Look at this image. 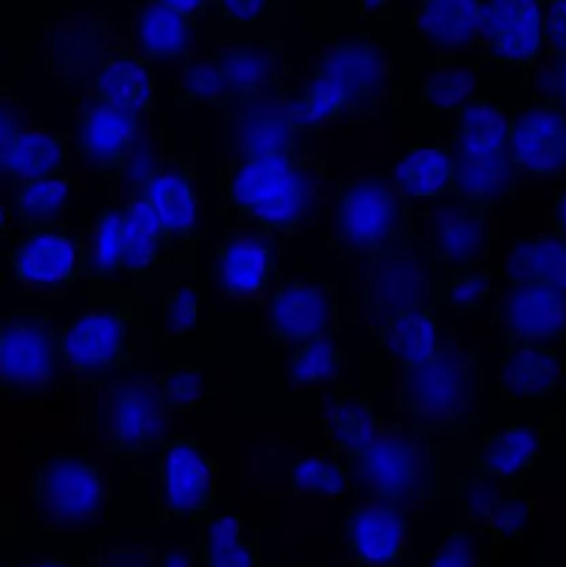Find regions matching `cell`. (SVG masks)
Listing matches in <instances>:
<instances>
[{
	"instance_id": "obj_1",
	"label": "cell",
	"mask_w": 566,
	"mask_h": 567,
	"mask_svg": "<svg viewBox=\"0 0 566 567\" xmlns=\"http://www.w3.org/2000/svg\"><path fill=\"white\" fill-rule=\"evenodd\" d=\"M328 452L351 476L358 499L408 509L428 498L435 480V450L421 433L375 415L368 393L341 385L321 419Z\"/></svg>"
},
{
	"instance_id": "obj_2",
	"label": "cell",
	"mask_w": 566,
	"mask_h": 567,
	"mask_svg": "<svg viewBox=\"0 0 566 567\" xmlns=\"http://www.w3.org/2000/svg\"><path fill=\"white\" fill-rule=\"evenodd\" d=\"M322 179L319 150L231 159L225 196L241 225L295 236L319 215Z\"/></svg>"
},
{
	"instance_id": "obj_3",
	"label": "cell",
	"mask_w": 566,
	"mask_h": 567,
	"mask_svg": "<svg viewBox=\"0 0 566 567\" xmlns=\"http://www.w3.org/2000/svg\"><path fill=\"white\" fill-rule=\"evenodd\" d=\"M459 205L488 212L517 188L521 169L512 158L511 115L487 99H471L454 112L451 142Z\"/></svg>"
},
{
	"instance_id": "obj_4",
	"label": "cell",
	"mask_w": 566,
	"mask_h": 567,
	"mask_svg": "<svg viewBox=\"0 0 566 567\" xmlns=\"http://www.w3.org/2000/svg\"><path fill=\"white\" fill-rule=\"evenodd\" d=\"M481 402V355L447 337L424 362L402 367L398 406L415 432H464L477 419Z\"/></svg>"
},
{
	"instance_id": "obj_5",
	"label": "cell",
	"mask_w": 566,
	"mask_h": 567,
	"mask_svg": "<svg viewBox=\"0 0 566 567\" xmlns=\"http://www.w3.org/2000/svg\"><path fill=\"white\" fill-rule=\"evenodd\" d=\"M282 53L269 40L208 45L179 66L176 93L185 106L229 110L285 89Z\"/></svg>"
},
{
	"instance_id": "obj_6",
	"label": "cell",
	"mask_w": 566,
	"mask_h": 567,
	"mask_svg": "<svg viewBox=\"0 0 566 567\" xmlns=\"http://www.w3.org/2000/svg\"><path fill=\"white\" fill-rule=\"evenodd\" d=\"M385 86L384 45L362 35L329 47L316 62L308 82L291 96L306 118L321 125L329 120L374 112L384 100Z\"/></svg>"
},
{
	"instance_id": "obj_7",
	"label": "cell",
	"mask_w": 566,
	"mask_h": 567,
	"mask_svg": "<svg viewBox=\"0 0 566 567\" xmlns=\"http://www.w3.org/2000/svg\"><path fill=\"white\" fill-rule=\"evenodd\" d=\"M408 208L394 179H341L332 206V243L342 258L371 259L408 238Z\"/></svg>"
},
{
	"instance_id": "obj_8",
	"label": "cell",
	"mask_w": 566,
	"mask_h": 567,
	"mask_svg": "<svg viewBox=\"0 0 566 567\" xmlns=\"http://www.w3.org/2000/svg\"><path fill=\"white\" fill-rule=\"evenodd\" d=\"M60 326L52 313L17 309L0 317V393L39 396L49 392L63 365Z\"/></svg>"
},
{
	"instance_id": "obj_9",
	"label": "cell",
	"mask_w": 566,
	"mask_h": 567,
	"mask_svg": "<svg viewBox=\"0 0 566 567\" xmlns=\"http://www.w3.org/2000/svg\"><path fill=\"white\" fill-rule=\"evenodd\" d=\"M29 499L33 518L42 525L83 526L105 508L106 482L102 466L83 450H60L30 473Z\"/></svg>"
},
{
	"instance_id": "obj_10",
	"label": "cell",
	"mask_w": 566,
	"mask_h": 567,
	"mask_svg": "<svg viewBox=\"0 0 566 567\" xmlns=\"http://www.w3.org/2000/svg\"><path fill=\"white\" fill-rule=\"evenodd\" d=\"M321 125L306 118L281 89L261 99L225 110L223 152L231 159L258 158L278 153L316 150Z\"/></svg>"
},
{
	"instance_id": "obj_11",
	"label": "cell",
	"mask_w": 566,
	"mask_h": 567,
	"mask_svg": "<svg viewBox=\"0 0 566 567\" xmlns=\"http://www.w3.org/2000/svg\"><path fill=\"white\" fill-rule=\"evenodd\" d=\"M156 502L166 522H199L212 515L218 463L196 436L169 435L159 443Z\"/></svg>"
},
{
	"instance_id": "obj_12",
	"label": "cell",
	"mask_w": 566,
	"mask_h": 567,
	"mask_svg": "<svg viewBox=\"0 0 566 567\" xmlns=\"http://www.w3.org/2000/svg\"><path fill=\"white\" fill-rule=\"evenodd\" d=\"M63 365L73 377H103L133 367V307H90L63 329Z\"/></svg>"
},
{
	"instance_id": "obj_13",
	"label": "cell",
	"mask_w": 566,
	"mask_h": 567,
	"mask_svg": "<svg viewBox=\"0 0 566 567\" xmlns=\"http://www.w3.org/2000/svg\"><path fill=\"white\" fill-rule=\"evenodd\" d=\"M279 236L255 226H233L218 243L212 279L226 302L251 303L278 284Z\"/></svg>"
},
{
	"instance_id": "obj_14",
	"label": "cell",
	"mask_w": 566,
	"mask_h": 567,
	"mask_svg": "<svg viewBox=\"0 0 566 567\" xmlns=\"http://www.w3.org/2000/svg\"><path fill=\"white\" fill-rule=\"evenodd\" d=\"M7 258L17 286L63 292L82 276V235L63 223L25 229L13 239Z\"/></svg>"
},
{
	"instance_id": "obj_15",
	"label": "cell",
	"mask_w": 566,
	"mask_h": 567,
	"mask_svg": "<svg viewBox=\"0 0 566 567\" xmlns=\"http://www.w3.org/2000/svg\"><path fill=\"white\" fill-rule=\"evenodd\" d=\"M143 115L86 92L73 110L72 150L79 162L103 175L128 168Z\"/></svg>"
},
{
	"instance_id": "obj_16",
	"label": "cell",
	"mask_w": 566,
	"mask_h": 567,
	"mask_svg": "<svg viewBox=\"0 0 566 567\" xmlns=\"http://www.w3.org/2000/svg\"><path fill=\"white\" fill-rule=\"evenodd\" d=\"M544 0H482L481 47L491 62L537 65L544 45Z\"/></svg>"
},
{
	"instance_id": "obj_17",
	"label": "cell",
	"mask_w": 566,
	"mask_h": 567,
	"mask_svg": "<svg viewBox=\"0 0 566 567\" xmlns=\"http://www.w3.org/2000/svg\"><path fill=\"white\" fill-rule=\"evenodd\" d=\"M431 297L428 261L409 236L369 261L366 300L379 326L402 310L431 303Z\"/></svg>"
},
{
	"instance_id": "obj_18",
	"label": "cell",
	"mask_w": 566,
	"mask_h": 567,
	"mask_svg": "<svg viewBox=\"0 0 566 567\" xmlns=\"http://www.w3.org/2000/svg\"><path fill=\"white\" fill-rule=\"evenodd\" d=\"M341 538L358 566L395 565L408 555V515L391 503L358 499L344 513Z\"/></svg>"
},
{
	"instance_id": "obj_19",
	"label": "cell",
	"mask_w": 566,
	"mask_h": 567,
	"mask_svg": "<svg viewBox=\"0 0 566 567\" xmlns=\"http://www.w3.org/2000/svg\"><path fill=\"white\" fill-rule=\"evenodd\" d=\"M511 150L522 175L566 176V113L544 102L522 105L511 115Z\"/></svg>"
},
{
	"instance_id": "obj_20",
	"label": "cell",
	"mask_w": 566,
	"mask_h": 567,
	"mask_svg": "<svg viewBox=\"0 0 566 567\" xmlns=\"http://www.w3.org/2000/svg\"><path fill=\"white\" fill-rule=\"evenodd\" d=\"M268 333L275 346L335 332L336 297L326 281L278 282L269 297Z\"/></svg>"
},
{
	"instance_id": "obj_21",
	"label": "cell",
	"mask_w": 566,
	"mask_h": 567,
	"mask_svg": "<svg viewBox=\"0 0 566 567\" xmlns=\"http://www.w3.org/2000/svg\"><path fill=\"white\" fill-rule=\"evenodd\" d=\"M155 385L135 382L113 390L105 452L113 458L136 460L159 449L165 422Z\"/></svg>"
},
{
	"instance_id": "obj_22",
	"label": "cell",
	"mask_w": 566,
	"mask_h": 567,
	"mask_svg": "<svg viewBox=\"0 0 566 567\" xmlns=\"http://www.w3.org/2000/svg\"><path fill=\"white\" fill-rule=\"evenodd\" d=\"M505 485L484 475L467 476L459 485V498L469 528L487 535L494 546L518 543L525 526L537 512V502L521 493H507Z\"/></svg>"
},
{
	"instance_id": "obj_23",
	"label": "cell",
	"mask_w": 566,
	"mask_h": 567,
	"mask_svg": "<svg viewBox=\"0 0 566 567\" xmlns=\"http://www.w3.org/2000/svg\"><path fill=\"white\" fill-rule=\"evenodd\" d=\"M505 346L566 347V297L547 287L508 284L501 300Z\"/></svg>"
},
{
	"instance_id": "obj_24",
	"label": "cell",
	"mask_w": 566,
	"mask_h": 567,
	"mask_svg": "<svg viewBox=\"0 0 566 567\" xmlns=\"http://www.w3.org/2000/svg\"><path fill=\"white\" fill-rule=\"evenodd\" d=\"M196 178L195 163L186 156L176 155L156 159L155 165L140 179L176 246L192 245L198 238Z\"/></svg>"
},
{
	"instance_id": "obj_25",
	"label": "cell",
	"mask_w": 566,
	"mask_h": 567,
	"mask_svg": "<svg viewBox=\"0 0 566 567\" xmlns=\"http://www.w3.org/2000/svg\"><path fill=\"white\" fill-rule=\"evenodd\" d=\"M72 135L40 125H19L2 116L0 165L10 179L65 175L72 166Z\"/></svg>"
},
{
	"instance_id": "obj_26",
	"label": "cell",
	"mask_w": 566,
	"mask_h": 567,
	"mask_svg": "<svg viewBox=\"0 0 566 567\" xmlns=\"http://www.w3.org/2000/svg\"><path fill=\"white\" fill-rule=\"evenodd\" d=\"M125 206V265L123 272L136 281L152 276L156 266L175 252L176 243L150 202L142 183L130 186Z\"/></svg>"
},
{
	"instance_id": "obj_27",
	"label": "cell",
	"mask_w": 566,
	"mask_h": 567,
	"mask_svg": "<svg viewBox=\"0 0 566 567\" xmlns=\"http://www.w3.org/2000/svg\"><path fill=\"white\" fill-rule=\"evenodd\" d=\"M566 372V359L555 347L512 343L505 346L498 365L502 396L511 402L542 399L560 386Z\"/></svg>"
},
{
	"instance_id": "obj_28",
	"label": "cell",
	"mask_w": 566,
	"mask_h": 567,
	"mask_svg": "<svg viewBox=\"0 0 566 567\" xmlns=\"http://www.w3.org/2000/svg\"><path fill=\"white\" fill-rule=\"evenodd\" d=\"M544 436L527 423H512L482 436L475 472L502 485H521L541 460Z\"/></svg>"
},
{
	"instance_id": "obj_29",
	"label": "cell",
	"mask_w": 566,
	"mask_h": 567,
	"mask_svg": "<svg viewBox=\"0 0 566 567\" xmlns=\"http://www.w3.org/2000/svg\"><path fill=\"white\" fill-rule=\"evenodd\" d=\"M418 35L441 52H465L478 45L482 0H419Z\"/></svg>"
},
{
	"instance_id": "obj_30",
	"label": "cell",
	"mask_w": 566,
	"mask_h": 567,
	"mask_svg": "<svg viewBox=\"0 0 566 567\" xmlns=\"http://www.w3.org/2000/svg\"><path fill=\"white\" fill-rule=\"evenodd\" d=\"M89 92L143 116L155 103V82L148 62L132 50L106 55L90 79Z\"/></svg>"
},
{
	"instance_id": "obj_31",
	"label": "cell",
	"mask_w": 566,
	"mask_h": 567,
	"mask_svg": "<svg viewBox=\"0 0 566 567\" xmlns=\"http://www.w3.org/2000/svg\"><path fill=\"white\" fill-rule=\"evenodd\" d=\"M491 248L487 212L459 205L444 209L435 219V261L444 268H477Z\"/></svg>"
},
{
	"instance_id": "obj_32",
	"label": "cell",
	"mask_w": 566,
	"mask_h": 567,
	"mask_svg": "<svg viewBox=\"0 0 566 567\" xmlns=\"http://www.w3.org/2000/svg\"><path fill=\"white\" fill-rule=\"evenodd\" d=\"M508 284H532L566 297V241L558 235L517 236L505 256Z\"/></svg>"
},
{
	"instance_id": "obj_33",
	"label": "cell",
	"mask_w": 566,
	"mask_h": 567,
	"mask_svg": "<svg viewBox=\"0 0 566 567\" xmlns=\"http://www.w3.org/2000/svg\"><path fill=\"white\" fill-rule=\"evenodd\" d=\"M125 265V206L112 203L96 213L82 235V276L90 282H112Z\"/></svg>"
},
{
	"instance_id": "obj_34",
	"label": "cell",
	"mask_w": 566,
	"mask_h": 567,
	"mask_svg": "<svg viewBox=\"0 0 566 567\" xmlns=\"http://www.w3.org/2000/svg\"><path fill=\"white\" fill-rule=\"evenodd\" d=\"M382 352L401 367L424 362L438 347V306L425 303L402 310L379 326Z\"/></svg>"
},
{
	"instance_id": "obj_35",
	"label": "cell",
	"mask_w": 566,
	"mask_h": 567,
	"mask_svg": "<svg viewBox=\"0 0 566 567\" xmlns=\"http://www.w3.org/2000/svg\"><path fill=\"white\" fill-rule=\"evenodd\" d=\"M72 175L49 178L10 179L9 193L17 226L22 231L40 226L59 225L72 196Z\"/></svg>"
},
{
	"instance_id": "obj_36",
	"label": "cell",
	"mask_w": 566,
	"mask_h": 567,
	"mask_svg": "<svg viewBox=\"0 0 566 567\" xmlns=\"http://www.w3.org/2000/svg\"><path fill=\"white\" fill-rule=\"evenodd\" d=\"M394 182L404 198L454 195L455 165L449 146H414L398 163Z\"/></svg>"
},
{
	"instance_id": "obj_37",
	"label": "cell",
	"mask_w": 566,
	"mask_h": 567,
	"mask_svg": "<svg viewBox=\"0 0 566 567\" xmlns=\"http://www.w3.org/2000/svg\"><path fill=\"white\" fill-rule=\"evenodd\" d=\"M205 567H261V546L238 513L209 518L203 539Z\"/></svg>"
},
{
	"instance_id": "obj_38",
	"label": "cell",
	"mask_w": 566,
	"mask_h": 567,
	"mask_svg": "<svg viewBox=\"0 0 566 567\" xmlns=\"http://www.w3.org/2000/svg\"><path fill=\"white\" fill-rule=\"evenodd\" d=\"M195 22L159 0H148L135 22L136 49L145 59L172 60L185 50Z\"/></svg>"
},
{
	"instance_id": "obj_39",
	"label": "cell",
	"mask_w": 566,
	"mask_h": 567,
	"mask_svg": "<svg viewBox=\"0 0 566 567\" xmlns=\"http://www.w3.org/2000/svg\"><path fill=\"white\" fill-rule=\"evenodd\" d=\"M289 485L292 495L312 498H338L352 488L348 468L331 452L296 460L289 470Z\"/></svg>"
},
{
	"instance_id": "obj_40",
	"label": "cell",
	"mask_w": 566,
	"mask_h": 567,
	"mask_svg": "<svg viewBox=\"0 0 566 567\" xmlns=\"http://www.w3.org/2000/svg\"><path fill=\"white\" fill-rule=\"evenodd\" d=\"M291 375L298 385H318L338 377L342 349L335 332L292 343Z\"/></svg>"
},
{
	"instance_id": "obj_41",
	"label": "cell",
	"mask_w": 566,
	"mask_h": 567,
	"mask_svg": "<svg viewBox=\"0 0 566 567\" xmlns=\"http://www.w3.org/2000/svg\"><path fill=\"white\" fill-rule=\"evenodd\" d=\"M152 382L166 420L178 413L195 412L205 395L203 369L193 363H179L163 370L153 377Z\"/></svg>"
},
{
	"instance_id": "obj_42",
	"label": "cell",
	"mask_w": 566,
	"mask_h": 567,
	"mask_svg": "<svg viewBox=\"0 0 566 567\" xmlns=\"http://www.w3.org/2000/svg\"><path fill=\"white\" fill-rule=\"evenodd\" d=\"M475 83L477 79L472 70H439L422 85V99L432 112H455L459 106L472 99Z\"/></svg>"
},
{
	"instance_id": "obj_43",
	"label": "cell",
	"mask_w": 566,
	"mask_h": 567,
	"mask_svg": "<svg viewBox=\"0 0 566 567\" xmlns=\"http://www.w3.org/2000/svg\"><path fill=\"white\" fill-rule=\"evenodd\" d=\"M202 289L196 284H182L163 297V332L165 339H182L198 329V303Z\"/></svg>"
},
{
	"instance_id": "obj_44",
	"label": "cell",
	"mask_w": 566,
	"mask_h": 567,
	"mask_svg": "<svg viewBox=\"0 0 566 567\" xmlns=\"http://www.w3.org/2000/svg\"><path fill=\"white\" fill-rule=\"evenodd\" d=\"M494 292V281L487 269H457L445 284L444 300L459 313L477 312Z\"/></svg>"
},
{
	"instance_id": "obj_45",
	"label": "cell",
	"mask_w": 566,
	"mask_h": 567,
	"mask_svg": "<svg viewBox=\"0 0 566 567\" xmlns=\"http://www.w3.org/2000/svg\"><path fill=\"white\" fill-rule=\"evenodd\" d=\"M474 532L471 528L451 529L444 542L429 553L422 567H475Z\"/></svg>"
},
{
	"instance_id": "obj_46",
	"label": "cell",
	"mask_w": 566,
	"mask_h": 567,
	"mask_svg": "<svg viewBox=\"0 0 566 567\" xmlns=\"http://www.w3.org/2000/svg\"><path fill=\"white\" fill-rule=\"evenodd\" d=\"M535 92L538 102L557 106L566 113V55L548 53L535 76Z\"/></svg>"
},
{
	"instance_id": "obj_47",
	"label": "cell",
	"mask_w": 566,
	"mask_h": 567,
	"mask_svg": "<svg viewBox=\"0 0 566 567\" xmlns=\"http://www.w3.org/2000/svg\"><path fill=\"white\" fill-rule=\"evenodd\" d=\"M279 0H213L216 16L238 27L255 25L268 19Z\"/></svg>"
},
{
	"instance_id": "obj_48",
	"label": "cell",
	"mask_w": 566,
	"mask_h": 567,
	"mask_svg": "<svg viewBox=\"0 0 566 567\" xmlns=\"http://www.w3.org/2000/svg\"><path fill=\"white\" fill-rule=\"evenodd\" d=\"M544 42L548 53L566 55V0H545Z\"/></svg>"
},
{
	"instance_id": "obj_49",
	"label": "cell",
	"mask_w": 566,
	"mask_h": 567,
	"mask_svg": "<svg viewBox=\"0 0 566 567\" xmlns=\"http://www.w3.org/2000/svg\"><path fill=\"white\" fill-rule=\"evenodd\" d=\"M159 2L165 3L175 12L182 13L183 17L192 20V22H196L208 10L213 0H159Z\"/></svg>"
},
{
	"instance_id": "obj_50",
	"label": "cell",
	"mask_w": 566,
	"mask_h": 567,
	"mask_svg": "<svg viewBox=\"0 0 566 567\" xmlns=\"http://www.w3.org/2000/svg\"><path fill=\"white\" fill-rule=\"evenodd\" d=\"M193 559H195V553L189 548H169L159 556L156 567H195Z\"/></svg>"
},
{
	"instance_id": "obj_51",
	"label": "cell",
	"mask_w": 566,
	"mask_h": 567,
	"mask_svg": "<svg viewBox=\"0 0 566 567\" xmlns=\"http://www.w3.org/2000/svg\"><path fill=\"white\" fill-rule=\"evenodd\" d=\"M554 228L555 235L560 236L566 241V185L555 196Z\"/></svg>"
},
{
	"instance_id": "obj_52",
	"label": "cell",
	"mask_w": 566,
	"mask_h": 567,
	"mask_svg": "<svg viewBox=\"0 0 566 567\" xmlns=\"http://www.w3.org/2000/svg\"><path fill=\"white\" fill-rule=\"evenodd\" d=\"M359 2V12L364 19H378L382 12H384L385 7H388L389 0H358Z\"/></svg>"
},
{
	"instance_id": "obj_53",
	"label": "cell",
	"mask_w": 566,
	"mask_h": 567,
	"mask_svg": "<svg viewBox=\"0 0 566 567\" xmlns=\"http://www.w3.org/2000/svg\"><path fill=\"white\" fill-rule=\"evenodd\" d=\"M20 567H80L76 563L69 561L63 558H49L42 559V561L27 563V565Z\"/></svg>"
},
{
	"instance_id": "obj_54",
	"label": "cell",
	"mask_w": 566,
	"mask_h": 567,
	"mask_svg": "<svg viewBox=\"0 0 566 567\" xmlns=\"http://www.w3.org/2000/svg\"><path fill=\"white\" fill-rule=\"evenodd\" d=\"M298 567H315V566H298Z\"/></svg>"
}]
</instances>
